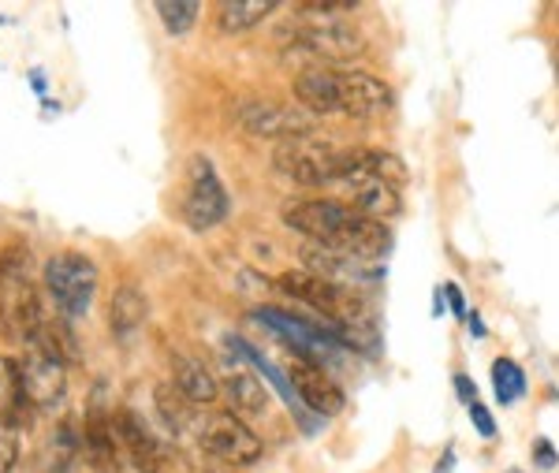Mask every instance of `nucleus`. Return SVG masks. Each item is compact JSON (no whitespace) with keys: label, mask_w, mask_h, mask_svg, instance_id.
<instances>
[{"label":"nucleus","mask_w":559,"mask_h":473,"mask_svg":"<svg viewBox=\"0 0 559 473\" xmlns=\"http://www.w3.org/2000/svg\"><path fill=\"white\" fill-rule=\"evenodd\" d=\"M302 261H306V272H313V276H321V280H332V284H340V287L373 284V280L384 276V261L358 258V253L324 247V243H306Z\"/></svg>","instance_id":"nucleus-10"},{"label":"nucleus","mask_w":559,"mask_h":473,"mask_svg":"<svg viewBox=\"0 0 559 473\" xmlns=\"http://www.w3.org/2000/svg\"><path fill=\"white\" fill-rule=\"evenodd\" d=\"M116 440H120V451L128 454V462L139 473H160L165 470V451L153 440L150 425L142 422L134 411H116Z\"/></svg>","instance_id":"nucleus-16"},{"label":"nucleus","mask_w":559,"mask_h":473,"mask_svg":"<svg viewBox=\"0 0 559 473\" xmlns=\"http://www.w3.org/2000/svg\"><path fill=\"white\" fill-rule=\"evenodd\" d=\"M280 49L292 57H313V60H355L366 52V34L350 20L336 15H306L299 12L287 31H280Z\"/></svg>","instance_id":"nucleus-4"},{"label":"nucleus","mask_w":559,"mask_h":473,"mask_svg":"<svg viewBox=\"0 0 559 473\" xmlns=\"http://www.w3.org/2000/svg\"><path fill=\"white\" fill-rule=\"evenodd\" d=\"M173 385L183 391L194 406L213 403V399L221 395V385L213 380V373L198 358H191V354H173Z\"/></svg>","instance_id":"nucleus-21"},{"label":"nucleus","mask_w":559,"mask_h":473,"mask_svg":"<svg viewBox=\"0 0 559 473\" xmlns=\"http://www.w3.org/2000/svg\"><path fill=\"white\" fill-rule=\"evenodd\" d=\"M153 8H157L168 34H187L198 23V15H202V4H194V0H157Z\"/></svg>","instance_id":"nucleus-25"},{"label":"nucleus","mask_w":559,"mask_h":473,"mask_svg":"<svg viewBox=\"0 0 559 473\" xmlns=\"http://www.w3.org/2000/svg\"><path fill=\"white\" fill-rule=\"evenodd\" d=\"M556 68H559V49H556Z\"/></svg>","instance_id":"nucleus-35"},{"label":"nucleus","mask_w":559,"mask_h":473,"mask_svg":"<svg viewBox=\"0 0 559 473\" xmlns=\"http://www.w3.org/2000/svg\"><path fill=\"white\" fill-rule=\"evenodd\" d=\"M194 436L213 459L224 462V466H254L261 459L258 433L250 429L239 414H205Z\"/></svg>","instance_id":"nucleus-8"},{"label":"nucleus","mask_w":559,"mask_h":473,"mask_svg":"<svg viewBox=\"0 0 559 473\" xmlns=\"http://www.w3.org/2000/svg\"><path fill=\"white\" fill-rule=\"evenodd\" d=\"M12 362V373H15V380H20V388H23V395L31 399V406H38V411H49V406H57V403H64V395H68V366H60V362H52L49 354H41V351H26L23 354V362H15V358H8Z\"/></svg>","instance_id":"nucleus-11"},{"label":"nucleus","mask_w":559,"mask_h":473,"mask_svg":"<svg viewBox=\"0 0 559 473\" xmlns=\"http://www.w3.org/2000/svg\"><path fill=\"white\" fill-rule=\"evenodd\" d=\"M534 462L540 470H556L559 466V451L552 448V440H545V436H540V440L534 444Z\"/></svg>","instance_id":"nucleus-28"},{"label":"nucleus","mask_w":559,"mask_h":473,"mask_svg":"<svg viewBox=\"0 0 559 473\" xmlns=\"http://www.w3.org/2000/svg\"><path fill=\"white\" fill-rule=\"evenodd\" d=\"M276 0H221L213 8V20L221 34H247L276 12Z\"/></svg>","instance_id":"nucleus-19"},{"label":"nucleus","mask_w":559,"mask_h":473,"mask_svg":"<svg viewBox=\"0 0 559 473\" xmlns=\"http://www.w3.org/2000/svg\"><path fill=\"white\" fill-rule=\"evenodd\" d=\"M236 123L254 139H269V142H295V139H313V120L310 113H299V108L284 105V102H247L236 108Z\"/></svg>","instance_id":"nucleus-9"},{"label":"nucleus","mask_w":559,"mask_h":473,"mask_svg":"<svg viewBox=\"0 0 559 473\" xmlns=\"http://www.w3.org/2000/svg\"><path fill=\"white\" fill-rule=\"evenodd\" d=\"M153 403H157L160 417H165L173 433H198V425H202V414L194 411V403L173 385V380L153 388Z\"/></svg>","instance_id":"nucleus-22"},{"label":"nucleus","mask_w":559,"mask_h":473,"mask_svg":"<svg viewBox=\"0 0 559 473\" xmlns=\"http://www.w3.org/2000/svg\"><path fill=\"white\" fill-rule=\"evenodd\" d=\"M45 291H49L57 314H64L68 321H79V317L90 314V303H94L97 265L86 253H57L45 265Z\"/></svg>","instance_id":"nucleus-7"},{"label":"nucleus","mask_w":559,"mask_h":473,"mask_svg":"<svg viewBox=\"0 0 559 473\" xmlns=\"http://www.w3.org/2000/svg\"><path fill=\"white\" fill-rule=\"evenodd\" d=\"M455 462H459V454H455L452 444H448V448H444V459L437 462V470H432V473H452V470H455Z\"/></svg>","instance_id":"nucleus-31"},{"label":"nucleus","mask_w":559,"mask_h":473,"mask_svg":"<svg viewBox=\"0 0 559 473\" xmlns=\"http://www.w3.org/2000/svg\"><path fill=\"white\" fill-rule=\"evenodd\" d=\"M34 351L49 354L52 362H60V366H71V362H79V340L75 332H71V321L64 314H49L45 309L38 332H34Z\"/></svg>","instance_id":"nucleus-18"},{"label":"nucleus","mask_w":559,"mask_h":473,"mask_svg":"<svg viewBox=\"0 0 559 473\" xmlns=\"http://www.w3.org/2000/svg\"><path fill=\"white\" fill-rule=\"evenodd\" d=\"M295 102H299L310 116H332L340 113V71L324 68V63H313V68H302L295 75Z\"/></svg>","instance_id":"nucleus-17"},{"label":"nucleus","mask_w":559,"mask_h":473,"mask_svg":"<svg viewBox=\"0 0 559 473\" xmlns=\"http://www.w3.org/2000/svg\"><path fill=\"white\" fill-rule=\"evenodd\" d=\"M146 317H150L146 295L131 284H123L112 295V303H108V329H112V335H120V340H131L134 332H142Z\"/></svg>","instance_id":"nucleus-20"},{"label":"nucleus","mask_w":559,"mask_h":473,"mask_svg":"<svg viewBox=\"0 0 559 473\" xmlns=\"http://www.w3.org/2000/svg\"><path fill=\"white\" fill-rule=\"evenodd\" d=\"M466 324H471L474 340H485V335H489V332H485V324H481V317H477V314H466Z\"/></svg>","instance_id":"nucleus-33"},{"label":"nucleus","mask_w":559,"mask_h":473,"mask_svg":"<svg viewBox=\"0 0 559 473\" xmlns=\"http://www.w3.org/2000/svg\"><path fill=\"white\" fill-rule=\"evenodd\" d=\"M344 145L329 139H295L273 150V168L299 187H332L344 179Z\"/></svg>","instance_id":"nucleus-5"},{"label":"nucleus","mask_w":559,"mask_h":473,"mask_svg":"<svg viewBox=\"0 0 559 473\" xmlns=\"http://www.w3.org/2000/svg\"><path fill=\"white\" fill-rule=\"evenodd\" d=\"M83 451H86V462L97 473H123V451H120V440H116V411H108L102 403V391H97L86 411Z\"/></svg>","instance_id":"nucleus-13"},{"label":"nucleus","mask_w":559,"mask_h":473,"mask_svg":"<svg viewBox=\"0 0 559 473\" xmlns=\"http://www.w3.org/2000/svg\"><path fill=\"white\" fill-rule=\"evenodd\" d=\"M20 462V425L0 417V473H12Z\"/></svg>","instance_id":"nucleus-26"},{"label":"nucleus","mask_w":559,"mask_h":473,"mask_svg":"<svg viewBox=\"0 0 559 473\" xmlns=\"http://www.w3.org/2000/svg\"><path fill=\"white\" fill-rule=\"evenodd\" d=\"M452 385H455V395L463 399L466 406L477 403V385H474L471 377H466V373H455V377H452Z\"/></svg>","instance_id":"nucleus-30"},{"label":"nucleus","mask_w":559,"mask_h":473,"mask_svg":"<svg viewBox=\"0 0 559 473\" xmlns=\"http://www.w3.org/2000/svg\"><path fill=\"white\" fill-rule=\"evenodd\" d=\"M8 388V373H4V362H0V391Z\"/></svg>","instance_id":"nucleus-34"},{"label":"nucleus","mask_w":559,"mask_h":473,"mask_svg":"<svg viewBox=\"0 0 559 473\" xmlns=\"http://www.w3.org/2000/svg\"><path fill=\"white\" fill-rule=\"evenodd\" d=\"M444 309H448L444 287H437V291H432V317H444Z\"/></svg>","instance_id":"nucleus-32"},{"label":"nucleus","mask_w":559,"mask_h":473,"mask_svg":"<svg viewBox=\"0 0 559 473\" xmlns=\"http://www.w3.org/2000/svg\"><path fill=\"white\" fill-rule=\"evenodd\" d=\"M41 317L45 306L38 298V287H34L31 250H26V243L15 239L0 250V329L12 343L31 347Z\"/></svg>","instance_id":"nucleus-2"},{"label":"nucleus","mask_w":559,"mask_h":473,"mask_svg":"<svg viewBox=\"0 0 559 473\" xmlns=\"http://www.w3.org/2000/svg\"><path fill=\"white\" fill-rule=\"evenodd\" d=\"M287 377H292V388L299 391V399L310 406L313 414L336 417L347 406V395L340 391V385L318 366V362L292 358V362H287Z\"/></svg>","instance_id":"nucleus-14"},{"label":"nucleus","mask_w":559,"mask_h":473,"mask_svg":"<svg viewBox=\"0 0 559 473\" xmlns=\"http://www.w3.org/2000/svg\"><path fill=\"white\" fill-rule=\"evenodd\" d=\"M228 399L236 411L231 414H247V417H261L269 414V406H273V391H269L265 380H258L254 373H231L228 377Z\"/></svg>","instance_id":"nucleus-23"},{"label":"nucleus","mask_w":559,"mask_h":473,"mask_svg":"<svg viewBox=\"0 0 559 473\" xmlns=\"http://www.w3.org/2000/svg\"><path fill=\"white\" fill-rule=\"evenodd\" d=\"M276 287L284 291V295L299 298V303H306L310 309H318L321 317L340 324L347 335L373 329V309H369L366 295L358 287H340V284H332V280H321L306 269L280 272Z\"/></svg>","instance_id":"nucleus-3"},{"label":"nucleus","mask_w":559,"mask_h":473,"mask_svg":"<svg viewBox=\"0 0 559 473\" xmlns=\"http://www.w3.org/2000/svg\"><path fill=\"white\" fill-rule=\"evenodd\" d=\"M280 221L292 227V232H299L306 243L340 247L369 261H381L392 250L388 224L369 221V216L350 209L347 202H340V198H302V202L284 205Z\"/></svg>","instance_id":"nucleus-1"},{"label":"nucleus","mask_w":559,"mask_h":473,"mask_svg":"<svg viewBox=\"0 0 559 473\" xmlns=\"http://www.w3.org/2000/svg\"><path fill=\"white\" fill-rule=\"evenodd\" d=\"M444 298H448V309H452V317L466 321V298H463V287H459L455 280H448V284H444Z\"/></svg>","instance_id":"nucleus-29"},{"label":"nucleus","mask_w":559,"mask_h":473,"mask_svg":"<svg viewBox=\"0 0 559 473\" xmlns=\"http://www.w3.org/2000/svg\"><path fill=\"white\" fill-rule=\"evenodd\" d=\"M231 213V194L224 190L221 176H216L213 161L194 153L183 172V194H179V216L191 232H210V227L224 224Z\"/></svg>","instance_id":"nucleus-6"},{"label":"nucleus","mask_w":559,"mask_h":473,"mask_svg":"<svg viewBox=\"0 0 559 473\" xmlns=\"http://www.w3.org/2000/svg\"><path fill=\"white\" fill-rule=\"evenodd\" d=\"M492 388H496V399L500 406H511L526 395V373L515 358H496L492 362Z\"/></svg>","instance_id":"nucleus-24"},{"label":"nucleus","mask_w":559,"mask_h":473,"mask_svg":"<svg viewBox=\"0 0 559 473\" xmlns=\"http://www.w3.org/2000/svg\"><path fill=\"white\" fill-rule=\"evenodd\" d=\"M340 187L347 190V205L358 209V213L369 216V221H377V224H388L403 213L400 190H395L392 184H384V179L369 176V172H355V176H347Z\"/></svg>","instance_id":"nucleus-15"},{"label":"nucleus","mask_w":559,"mask_h":473,"mask_svg":"<svg viewBox=\"0 0 559 473\" xmlns=\"http://www.w3.org/2000/svg\"><path fill=\"white\" fill-rule=\"evenodd\" d=\"M395 108L392 86L369 71H340V113L350 120H381Z\"/></svg>","instance_id":"nucleus-12"},{"label":"nucleus","mask_w":559,"mask_h":473,"mask_svg":"<svg viewBox=\"0 0 559 473\" xmlns=\"http://www.w3.org/2000/svg\"><path fill=\"white\" fill-rule=\"evenodd\" d=\"M466 414H471V422H474V429L485 436V440H492L496 436V422H492V414H489V406L485 403H471L466 406Z\"/></svg>","instance_id":"nucleus-27"}]
</instances>
